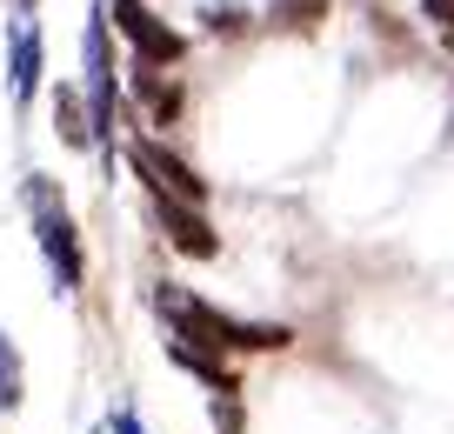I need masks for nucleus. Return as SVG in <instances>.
<instances>
[{
    "label": "nucleus",
    "mask_w": 454,
    "mask_h": 434,
    "mask_svg": "<svg viewBox=\"0 0 454 434\" xmlns=\"http://www.w3.org/2000/svg\"><path fill=\"white\" fill-rule=\"evenodd\" d=\"M168 361H174V367H187V375H200L214 394H241V388H234V367L214 361V354H194V348H181V341H168Z\"/></svg>",
    "instance_id": "nucleus-7"
},
{
    "label": "nucleus",
    "mask_w": 454,
    "mask_h": 434,
    "mask_svg": "<svg viewBox=\"0 0 454 434\" xmlns=\"http://www.w3.org/2000/svg\"><path fill=\"white\" fill-rule=\"evenodd\" d=\"M214 428H221V434H241V407H234V394H214Z\"/></svg>",
    "instance_id": "nucleus-13"
},
{
    "label": "nucleus",
    "mask_w": 454,
    "mask_h": 434,
    "mask_svg": "<svg viewBox=\"0 0 454 434\" xmlns=\"http://www.w3.org/2000/svg\"><path fill=\"white\" fill-rule=\"evenodd\" d=\"M107 428H114V434H147V428H141V414H134V407H114V421H107Z\"/></svg>",
    "instance_id": "nucleus-14"
},
{
    "label": "nucleus",
    "mask_w": 454,
    "mask_h": 434,
    "mask_svg": "<svg viewBox=\"0 0 454 434\" xmlns=\"http://www.w3.org/2000/svg\"><path fill=\"white\" fill-rule=\"evenodd\" d=\"M321 14H327V0H281L274 7V20H287V28H314Z\"/></svg>",
    "instance_id": "nucleus-12"
},
{
    "label": "nucleus",
    "mask_w": 454,
    "mask_h": 434,
    "mask_svg": "<svg viewBox=\"0 0 454 434\" xmlns=\"http://www.w3.org/2000/svg\"><path fill=\"white\" fill-rule=\"evenodd\" d=\"M81 60H87V100H94V127H87V134H100V140H107V134H114V60H107V14H94V20H87Z\"/></svg>",
    "instance_id": "nucleus-5"
},
{
    "label": "nucleus",
    "mask_w": 454,
    "mask_h": 434,
    "mask_svg": "<svg viewBox=\"0 0 454 434\" xmlns=\"http://www.w3.org/2000/svg\"><path fill=\"white\" fill-rule=\"evenodd\" d=\"M14 7H20V14H34V0H14Z\"/></svg>",
    "instance_id": "nucleus-17"
},
{
    "label": "nucleus",
    "mask_w": 454,
    "mask_h": 434,
    "mask_svg": "<svg viewBox=\"0 0 454 434\" xmlns=\"http://www.w3.org/2000/svg\"><path fill=\"white\" fill-rule=\"evenodd\" d=\"M0 407H7V414L20 407V354H14L7 335H0Z\"/></svg>",
    "instance_id": "nucleus-11"
},
{
    "label": "nucleus",
    "mask_w": 454,
    "mask_h": 434,
    "mask_svg": "<svg viewBox=\"0 0 454 434\" xmlns=\"http://www.w3.org/2000/svg\"><path fill=\"white\" fill-rule=\"evenodd\" d=\"M34 87H41V34L20 28L14 34V100H27Z\"/></svg>",
    "instance_id": "nucleus-9"
},
{
    "label": "nucleus",
    "mask_w": 454,
    "mask_h": 434,
    "mask_svg": "<svg viewBox=\"0 0 454 434\" xmlns=\"http://www.w3.org/2000/svg\"><path fill=\"white\" fill-rule=\"evenodd\" d=\"M207 28H214V34H221V28L234 34V28H241V7H214V14H207Z\"/></svg>",
    "instance_id": "nucleus-16"
},
{
    "label": "nucleus",
    "mask_w": 454,
    "mask_h": 434,
    "mask_svg": "<svg viewBox=\"0 0 454 434\" xmlns=\"http://www.w3.org/2000/svg\"><path fill=\"white\" fill-rule=\"evenodd\" d=\"M128 161L141 168V181H147V194H168V201H187V208H200L207 201V181H200L194 168H187L181 154H168L160 140H134L128 147Z\"/></svg>",
    "instance_id": "nucleus-4"
},
{
    "label": "nucleus",
    "mask_w": 454,
    "mask_h": 434,
    "mask_svg": "<svg viewBox=\"0 0 454 434\" xmlns=\"http://www.w3.org/2000/svg\"><path fill=\"white\" fill-rule=\"evenodd\" d=\"M134 87H141V100H147V114H154L160 127L174 121V114H181V87L174 81H160L154 67H134Z\"/></svg>",
    "instance_id": "nucleus-8"
},
{
    "label": "nucleus",
    "mask_w": 454,
    "mask_h": 434,
    "mask_svg": "<svg viewBox=\"0 0 454 434\" xmlns=\"http://www.w3.org/2000/svg\"><path fill=\"white\" fill-rule=\"evenodd\" d=\"M107 14H114V28H121V34L134 41L141 67H174V60L187 54V41H181V34H174L168 20L154 14V7H147V0H114Z\"/></svg>",
    "instance_id": "nucleus-3"
},
{
    "label": "nucleus",
    "mask_w": 454,
    "mask_h": 434,
    "mask_svg": "<svg viewBox=\"0 0 454 434\" xmlns=\"http://www.w3.org/2000/svg\"><path fill=\"white\" fill-rule=\"evenodd\" d=\"M154 214H160L168 241L187 254V261H214V254H221V234L207 227V214H200V208H187V201H168V194H154Z\"/></svg>",
    "instance_id": "nucleus-6"
},
{
    "label": "nucleus",
    "mask_w": 454,
    "mask_h": 434,
    "mask_svg": "<svg viewBox=\"0 0 454 434\" xmlns=\"http://www.w3.org/2000/svg\"><path fill=\"white\" fill-rule=\"evenodd\" d=\"M54 114H60V140H67V147H87V121H81V94H74V87H60L54 94Z\"/></svg>",
    "instance_id": "nucleus-10"
},
{
    "label": "nucleus",
    "mask_w": 454,
    "mask_h": 434,
    "mask_svg": "<svg viewBox=\"0 0 454 434\" xmlns=\"http://www.w3.org/2000/svg\"><path fill=\"white\" fill-rule=\"evenodd\" d=\"M27 208H34V234H41V254H47V267H54L60 295H74L87 261H81V234H74V221H67V201H60V187L47 181V174L27 181Z\"/></svg>",
    "instance_id": "nucleus-2"
},
{
    "label": "nucleus",
    "mask_w": 454,
    "mask_h": 434,
    "mask_svg": "<svg viewBox=\"0 0 454 434\" xmlns=\"http://www.w3.org/2000/svg\"><path fill=\"white\" fill-rule=\"evenodd\" d=\"M448 47H454V34H448Z\"/></svg>",
    "instance_id": "nucleus-18"
},
{
    "label": "nucleus",
    "mask_w": 454,
    "mask_h": 434,
    "mask_svg": "<svg viewBox=\"0 0 454 434\" xmlns=\"http://www.w3.org/2000/svg\"><path fill=\"white\" fill-rule=\"evenodd\" d=\"M160 314L174 321V341L181 348H194V354H268V348H287V327H268V321H234V314H221V308H207V301H194V295H181V288H160Z\"/></svg>",
    "instance_id": "nucleus-1"
},
{
    "label": "nucleus",
    "mask_w": 454,
    "mask_h": 434,
    "mask_svg": "<svg viewBox=\"0 0 454 434\" xmlns=\"http://www.w3.org/2000/svg\"><path fill=\"white\" fill-rule=\"evenodd\" d=\"M421 14H427V20H441V28L454 34V0H421Z\"/></svg>",
    "instance_id": "nucleus-15"
}]
</instances>
